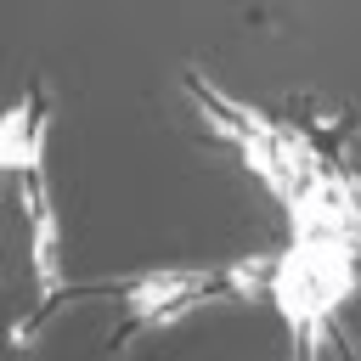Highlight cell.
Here are the masks:
<instances>
[{
    "instance_id": "2",
    "label": "cell",
    "mask_w": 361,
    "mask_h": 361,
    "mask_svg": "<svg viewBox=\"0 0 361 361\" xmlns=\"http://www.w3.org/2000/svg\"><path fill=\"white\" fill-rule=\"evenodd\" d=\"M209 276L203 271H152V276H135L130 288H124V305H130V316L135 322H147L152 310H164V305H175V299H186V293H197Z\"/></svg>"
},
{
    "instance_id": "3",
    "label": "cell",
    "mask_w": 361,
    "mask_h": 361,
    "mask_svg": "<svg viewBox=\"0 0 361 361\" xmlns=\"http://www.w3.org/2000/svg\"><path fill=\"white\" fill-rule=\"evenodd\" d=\"M271 271H276V259L271 254H254V259H237L231 271H226V288L231 293H271Z\"/></svg>"
},
{
    "instance_id": "1",
    "label": "cell",
    "mask_w": 361,
    "mask_h": 361,
    "mask_svg": "<svg viewBox=\"0 0 361 361\" xmlns=\"http://www.w3.org/2000/svg\"><path fill=\"white\" fill-rule=\"evenodd\" d=\"M28 214H34V276H39V293L51 299L62 288V243H56L51 192H39V180H28Z\"/></svg>"
}]
</instances>
